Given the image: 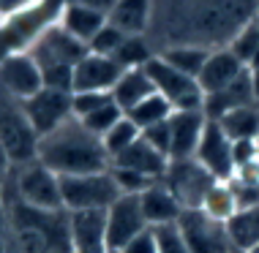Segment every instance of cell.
I'll return each instance as SVG.
<instances>
[{
	"mask_svg": "<svg viewBox=\"0 0 259 253\" xmlns=\"http://www.w3.org/2000/svg\"><path fill=\"white\" fill-rule=\"evenodd\" d=\"M256 0H153L148 41L164 52L172 46L224 49L256 14Z\"/></svg>",
	"mask_w": 259,
	"mask_h": 253,
	"instance_id": "cell-1",
	"label": "cell"
},
{
	"mask_svg": "<svg viewBox=\"0 0 259 253\" xmlns=\"http://www.w3.org/2000/svg\"><path fill=\"white\" fill-rule=\"evenodd\" d=\"M36 161L52 169L58 177H76V174L107 172L112 161L104 150L101 139L90 133L76 117L66 120L60 128L38 139Z\"/></svg>",
	"mask_w": 259,
	"mask_h": 253,
	"instance_id": "cell-2",
	"label": "cell"
},
{
	"mask_svg": "<svg viewBox=\"0 0 259 253\" xmlns=\"http://www.w3.org/2000/svg\"><path fill=\"white\" fill-rule=\"evenodd\" d=\"M3 188H11V196L17 201H22L25 207L41 210V213H66L63 210L60 177L52 169H47L41 161L17 166Z\"/></svg>",
	"mask_w": 259,
	"mask_h": 253,
	"instance_id": "cell-3",
	"label": "cell"
},
{
	"mask_svg": "<svg viewBox=\"0 0 259 253\" xmlns=\"http://www.w3.org/2000/svg\"><path fill=\"white\" fill-rule=\"evenodd\" d=\"M0 144H3L14 169L36 161L38 133L33 131L30 120H27L22 101L9 95L3 87H0Z\"/></svg>",
	"mask_w": 259,
	"mask_h": 253,
	"instance_id": "cell-4",
	"label": "cell"
},
{
	"mask_svg": "<svg viewBox=\"0 0 259 253\" xmlns=\"http://www.w3.org/2000/svg\"><path fill=\"white\" fill-rule=\"evenodd\" d=\"M60 191H63V210L66 213H90V210L107 213L120 199V191H117L109 169L96 174L60 177Z\"/></svg>",
	"mask_w": 259,
	"mask_h": 253,
	"instance_id": "cell-5",
	"label": "cell"
},
{
	"mask_svg": "<svg viewBox=\"0 0 259 253\" xmlns=\"http://www.w3.org/2000/svg\"><path fill=\"white\" fill-rule=\"evenodd\" d=\"M27 52L33 55V60L38 63L41 74H44V71H58V68H71L74 71L90 49L55 22L33 41V46Z\"/></svg>",
	"mask_w": 259,
	"mask_h": 253,
	"instance_id": "cell-6",
	"label": "cell"
},
{
	"mask_svg": "<svg viewBox=\"0 0 259 253\" xmlns=\"http://www.w3.org/2000/svg\"><path fill=\"white\" fill-rule=\"evenodd\" d=\"M148 74L153 79V87H156L158 95H164L166 101L172 104L175 112H183V109H202L205 104V93H202L199 82L188 74H180L178 68H172L164 58H153L148 66Z\"/></svg>",
	"mask_w": 259,
	"mask_h": 253,
	"instance_id": "cell-7",
	"label": "cell"
},
{
	"mask_svg": "<svg viewBox=\"0 0 259 253\" xmlns=\"http://www.w3.org/2000/svg\"><path fill=\"white\" fill-rule=\"evenodd\" d=\"M169 185V191L178 196L183 210H199L205 196L213 191L219 180L199 164L197 158H183V161H169L166 174L161 177Z\"/></svg>",
	"mask_w": 259,
	"mask_h": 253,
	"instance_id": "cell-8",
	"label": "cell"
},
{
	"mask_svg": "<svg viewBox=\"0 0 259 253\" xmlns=\"http://www.w3.org/2000/svg\"><path fill=\"white\" fill-rule=\"evenodd\" d=\"M178 229L191 253H232L229 231L224 221L210 218L205 210H183L178 218Z\"/></svg>",
	"mask_w": 259,
	"mask_h": 253,
	"instance_id": "cell-9",
	"label": "cell"
},
{
	"mask_svg": "<svg viewBox=\"0 0 259 253\" xmlns=\"http://www.w3.org/2000/svg\"><path fill=\"white\" fill-rule=\"evenodd\" d=\"M71 95L74 93H63V90H52V87H41L36 95H30L27 101H22V109L30 120L33 131L41 136L52 133L55 128H60L66 120L74 117L71 109Z\"/></svg>",
	"mask_w": 259,
	"mask_h": 253,
	"instance_id": "cell-10",
	"label": "cell"
},
{
	"mask_svg": "<svg viewBox=\"0 0 259 253\" xmlns=\"http://www.w3.org/2000/svg\"><path fill=\"white\" fill-rule=\"evenodd\" d=\"M148 221L142 213L139 196H120L107 210V245L109 250H123L134 237L148 231Z\"/></svg>",
	"mask_w": 259,
	"mask_h": 253,
	"instance_id": "cell-11",
	"label": "cell"
},
{
	"mask_svg": "<svg viewBox=\"0 0 259 253\" xmlns=\"http://www.w3.org/2000/svg\"><path fill=\"white\" fill-rule=\"evenodd\" d=\"M0 87L17 101H27L44 87L41 68L30 52H14L0 60Z\"/></svg>",
	"mask_w": 259,
	"mask_h": 253,
	"instance_id": "cell-12",
	"label": "cell"
},
{
	"mask_svg": "<svg viewBox=\"0 0 259 253\" xmlns=\"http://www.w3.org/2000/svg\"><path fill=\"white\" fill-rule=\"evenodd\" d=\"M207 123L210 120H207L205 109L172 112V117H169V161L194 158Z\"/></svg>",
	"mask_w": 259,
	"mask_h": 253,
	"instance_id": "cell-13",
	"label": "cell"
},
{
	"mask_svg": "<svg viewBox=\"0 0 259 253\" xmlns=\"http://www.w3.org/2000/svg\"><path fill=\"white\" fill-rule=\"evenodd\" d=\"M194 158H197L219 182H227L235 174L232 142H229L227 133L219 128V123H207V128H205V133H202V139H199L197 153H194Z\"/></svg>",
	"mask_w": 259,
	"mask_h": 253,
	"instance_id": "cell-14",
	"label": "cell"
},
{
	"mask_svg": "<svg viewBox=\"0 0 259 253\" xmlns=\"http://www.w3.org/2000/svg\"><path fill=\"white\" fill-rule=\"evenodd\" d=\"M123 68L107 55L88 52L74 68V93H109L120 79Z\"/></svg>",
	"mask_w": 259,
	"mask_h": 253,
	"instance_id": "cell-15",
	"label": "cell"
},
{
	"mask_svg": "<svg viewBox=\"0 0 259 253\" xmlns=\"http://www.w3.org/2000/svg\"><path fill=\"white\" fill-rule=\"evenodd\" d=\"M243 71H246V66L224 46V49H213V52L207 55L197 82H199L202 93L210 95V93H219V90H227Z\"/></svg>",
	"mask_w": 259,
	"mask_h": 253,
	"instance_id": "cell-16",
	"label": "cell"
},
{
	"mask_svg": "<svg viewBox=\"0 0 259 253\" xmlns=\"http://www.w3.org/2000/svg\"><path fill=\"white\" fill-rule=\"evenodd\" d=\"M139 201H142V213H145V221H148L150 229L178 223L180 213H183V205L178 201V196L169 191V185L164 180L153 182L148 191L139 196Z\"/></svg>",
	"mask_w": 259,
	"mask_h": 253,
	"instance_id": "cell-17",
	"label": "cell"
},
{
	"mask_svg": "<svg viewBox=\"0 0 259 253\" xmlns=\"http://www.w3.org/2000/svg\"><path fill=\"white\" fill-rule=\"evenodd\" d=\"M254 104V90H251V68H246L237 79L229 84L227 90H219V93H210L205 95V109L207 120H221L224 115H229L232 109H240V107H251Z\"/></svg>",
	"mask_w": 259,
	"mask_h": 253,
	"instance_id": "cell-18",
	"label": "cell"
},
{
	"mask_svg": "<svg viewBox=\"0 0 259 253\" xmlns=\"http://www.w3.org/2000/svg\"><path fill=\"white\" fill-rule=\"evenodd\" d=\"M107 22H109L107 17H101L99 11L76 3V0H66L63 9H60V17H58V25L63 27V30L71 33V36L76 41H82L85 46H90V41L99 36V30Z\"/></svg>",
	"mask_w": 259,
	"mask_h": 253,
	"instance_id": "cell-19",
	"label": "cell"
},
{
	"mask_svg": "<svg viewBox=\"0 0 259 253\" xmlns=\"http://www.w3.org/2000/svg\"><path fill=\"white\" fill-rule=\"evenodd\" d=\"M112 166L131 169V172H139V174H145V177H150V180H161L166 174L169 158L161 156L156 147H150L142 136H139L125 153H120L117 158H112Z\"/></svg>",
	"mask_w": 259,
	"mask_h": 253,
	"instance_id": "cell-20",
	"label": "cell"
},
{
	"mask_svg": "<svg viewBox=\"0 0 259 253\" xmlns=\"http://www.w3.org/2000/svg\"><path fill=\"white\" fill-rule=\"evenodd\" d=\"M153 93H156V87H153L148 68H131V71H123L117 84L112 87V101L123 112H131L137 104H142Z\"/></svg>",
	"mask_w": 259,
	"mask_h": 253,
	"instance_id": "cell-21",
	"label": "cell"
},
{
	"mask_svg": "<svg viewBox=\"0 0 259 253\" xmlns=\"http://www.w3.org/2000/svg\"><path fill=\"white\" fill-rule=\"evenodd\" d=\"M153 17V0H117L109 14V25H115L125 36H148Z\"/></svg>",
	"mask_w": 259,
	"mask_h": 253,
	"instance_id": "cell-22",
	"label": "cell"
},
{
	"mask_svg": "<svg viewBox=\"0 0 259 253\" xmlns=\"http://www.w3.org/2000/svg\"><path fill=\"white\" fill-rule=\"evenodd\" d=\"M213 123V120H210ZM219 123V128L227 133L229 142H256L259 136V107L251 104V107H240V109H232L229 115H224Z\"/></svg>",
	"mask_w": 259,
	"mask_h": 253,
	"instance_id": "cell-23",
	"label": "cell"
},
{
	"mask_svg": "<svg viewBox=\"0 0 259 253\" xmlns=\"http://www.w3.org/2000/svg\"><path fill=\"white\" fill-rule=\"evenodd\" d=\"M227 231H229V242L237 250H254L259 245V205L256 207H246L227 221Z\"/></svg>",
	"mask_w": 259,
	"mask_h": 253,
	"instance_id": "cell-24",
	"label": "cell"
},
{
	"mask_svg": "<svg viewBox=\"0 0 259 253\" xmlns=\"http://www.w3.org/2000/svg\"><path fill=\"white\" fill-rule=\"evenodd\" d=\"M172 104L166 101L164 95H158V93H153L148 95L142 104H137L131 112H125V117H128L131 123L137 125L139 131H148L153 128V125H161V123H166L172 117Z\"/></svg>",
	"mask_w": 259,
	"mask_h": 253,
	"instance_id": "cell-25",
	"label": "cell"
},
{
	"mask_svg": "<svg viewBox=\"0 0 259 253\" xmlns=\"http://www.w3.org/2000/svg\"><path fill=\"white\" fill-rule=\"evenodd\" d=\"M153 58H156V49H153V44L148 41V36H125L120 49L112 55V60H115L123 71L145 68Z\"/></svg>",
	"mask_w": 259,
	"mask_h": 253,
	"instance_id": "cell-26",
	"label": "cell"
},
{
	"mask_svg": "<svg viewBox=\"0 0 259 253\" xmlns=\"http://www.w3.org/2000/svg\"><path fill=\"white\" fill-rule=\"evenodd\" d=\"M207 55H210V49H202V46H172V49L158 52V58H164L180 74H188L197 79L202 66H205V60H207Z\"/></svg>",
	"mask_w": 259,
	"mask_h": 253,
	"instance_id": "cell-27",
	"label": "cell"
},
{
	"mask_svg": "<svg viewBox=\"0 0 259 253\" xmlns=\"http://www.w3.org/2000/svg\"><path fill=\"white\" fill-rule=\"evenodd\" d=\"M210 218H215V221H224L227 223L229 218L237 213V201H235V193L232 188H229V182H215L213 191L205 196V201H202V207Z\"/></svg>",
	"mask_w": 259,
	"mask_h": 253,
	"instance_id": "cell-28",
	"label": "cell"
},
{
	"mask_svg": "<svg viewBox=\"0 0 259 253\" xmlns=\"http://www.w3.org/2000/svg\"><path fill=\"white\" fill-rule=\"evenodd\" d=\"M139 136H142V131H139L137 125L128 120V117H123V120L117 123L115 128H109V131L101 136V144H104V150H107V156H109V161H112V158L120 156V153L128 150V147L134 144Z\"/></svg>",
	"mask_w": 259,
	"mask_h": 253,
	"instance_id": "cell-29",
	"label": "cell"
},
{
	"mask_svg": "<svg viewBox=\"0 0 259 253\" xmlns=\"http://www.w3.org/2000/svg\"><path fill=\"white\" fill-rule=\"evenodd\" d=\"M123 117H125V112H123L120 107H117L115 101H107L104 107H99L96 112H90L88 117H82L79 123L85 125V128H88L90 133H96V136L101 139L104 133H107L109 128H115V125L120 123Z\"/></svg>",
	"mask_w": 259,
	"mask_h": 253,
	"instance_id": "cell-30",
	"label": "cell"
},
{
	"mask_svg": "<svg viewBox=\"0 0 259 253\" xmlns=\"http://www.w3.org/2000/svg\"><path fill=\"white\" fill-rule=\"evenodd\" d=\"M227 49L243 63V66L248 68L251 60H254V55H256V49H259V25L251 19V22L243 27V30H237V36L229 41Z\"/></svg>",
	"mask_w": 259,
	"mask_h": 253,
	"instance_id": "cell-31",
	"label": "cell"
},
{
	"mask_svg": "<svg viewBox=\"0 0 259 253\" xmlns=\"http://www.w3.org/2000/svg\"><path fill=\"white\" fill-rule=\"evenodd\" d=\"M109 172H112V177H115V185H117V191H120V196H142L153 182H158V180H150L139 172H131V169L109 166Z\"/></svg>",
	"mask_w": 259,
	"mask_h": 253,
	"instance_id": "cell-32",
	"label": "cell"
},
{
	"mask_svg": "<svg viewBox=\"0 0 259 253\" xmlns=\"http://www.w3.org/2000/svg\"><path fill=\"white\" fill-rule=\"evenodd\" d=\"M153 237H156L158 253H191L188 245L180 234L178 223H169V226H156L153 229Z\"/></svg>",
	"mask_w": 259,
	"mask_h": 253,
	"instance_id": "cell-33",
	"label": "cell"
},
{
	"mask_svg": "<svg viewBox=\"0 0 259 253\" xmlns=\"http://www.w3.org/2000/svg\"><path fill=\"white\" fill-rule=\"evenodd\" d=\"M123 38H125V33H120L115 25H104L101 30H99V36H96L93 41H90V52H96V55H107V58H112V55L120 49L123 44Z\"/></svg>",
	"mask_w": 259,
	"mask_h": 253,
	"instance_id": "cell-34",
	"label": "cell"
},
{
	"mask_svg": "<svg viewBox=\"0 0 259 253\" xmlns=\"http://www.w3.org/2000/svg\"><path fill=\"white\" fill-rule=\"evenodd\" d=\"M107 101H112L109 93H74L71 95L74 117H76V120H82V117H88L90 112H96L99 107H104Z\"/></svg>",
	"mask_w": 259,
	"mask_h": 253,
	"instance_id": "cell-35",
	"label": "cell"
},
{
	"mask_svg": "<svg viewBox=\"0 0 259 253\" xmlns=\"http://www.w3.org/2000/svg\"><path fill=\"white\" fill-rule=\"evenodd\" d=\"M142 139L150 147H156L161 156L169 158V120L161 123V125H153V128H148V131H142Z\"/></svg>",
	"mask_w": 259,
	"mask_h": 253,
	"instance_id": "cell-36",
	"label": "cell"
},
{
	"mask_svg": "<svg viewBox=\"0 0 259 253\" xmlns=\"http://www.w3.org/2000/svg\"><path fill=\"white\" fill-rule=\"evenodd\" d=\"M232 156H235V169L248 166V164H256V161H259L256 142H235V144H232Z\"/></svg>",
	"mask_w": 259,
	"mask_h": 253,
	"instance_id": "cell-37",
	"label": "cell"
},
{
	"mask_svg": "<svg viewBox=\"0 0 259 253\" xmlns=\"http://www.w3.org/2000/svg\"><path fill=\"white\" fill-rule=\"evenodd\" d=\"M120 253H158V245H156V237H153V229L142 231L139 237H134Z\"/></svg>",
	"mask_w": 259,
	"mask_h": 253,
	"instance_id": "cell-38",
	"label": "cell"
},
{
	"mask_svg": "<svg viewBox=\"0 0 259 253\" xmlns=\"http://www.w3.org/2000/svg\"><path fill=\"white\" fill-rule=\"evenodd\" d=\"M41 0H0V19H9V17H17L33 6H38Z\"/></svg>",
	"mask_w": 259,
	"mask_h": 253,
	"instance_id": "cell-39",
	"label": "cell"
},
{
	"mask_svg": "<svg viewBox=\"0 0 259 253\" xmlns=\"http://www.w3.org/2000/svg\"><path fill=\"white\" fill-rule=\"evenodd\" d=\"M76 3H82V6H88V9H93V11H99L101 17H107L109 19V14L115 11V6H117V0H76Z\"/></svg>",
	"mask_w": 259,
	"mask_h": 253,
	"instance_id": "cell-40",
	"label": "cell"
},
{
	"mask_svg": "<svg viewBox=\"0 0 259 253\" xmlns=\"http://www.w3.org/2000/svg\"><path fill=\"white\" fill-rule=\"evenodd\" d=\"M11 172H14V166H11V161H9V156H6L3 144H0V191H3V185H6V182H9V177H11Z\"/></svg>",
	"mask_w": 259,
	"mask_h": 253,
	"instance_id": "cell-41",
	"label": "cell"
},
{
	"mask_svg": "<svg viewBox=\"0 0 259 253\" xmlns=\"http://www.w3.org/2000/svg\"><path fill=\"white\" fill-rule=\"evenodd\" d=\"M251 90H254V104L259 107V71H251Z\"/></svg>",
	"mask_w": 259,
	"mask_h": 253,
	"instance_id": "cell-42",
	"label": "cell"
},
{
	"mask_svg": "<svg viewBox=\"0 0 259 253\" xmlns=\"http://www.w3.org/2000/svg\"><path fill=\"white\" fill-rule=\"evenodd\" d=\"M251 71H259V49H256V55H254V60H251Z\"/></svg>",
	"mask_w": 259,
	"mask_h": 253,
	"instance_id": "cell-43",
	"label": "cell"
},
{
	"mask_svg": "<svg viewBox=\"0 0 259 253\" xmlns=\"http://www.w3.org/2000/svg\"><path fill=\"white\" fill-rule=\"evenodd\" d=\"M254 22L259 25V6H256V14H254Z\"/></svg>",
	"mask_w": 259,
	"mask_h": 253,
	"instance_id": "cell-44",
	"label": "cell"
},
{
	"mask_svg": "<svg viewBox=\"0 0 259 253\" xmlns=\"http://www.w3.org/2000/svg\"><path fill=\"white\" fill-rule=\"evenodd\" d=\"M232 253H251V250H237V248H235V250H232Z\"/></svg>",
	"mask_w": 259,
	"mask_h": 253,
	"instance_id": "cell-45",
	"label": "cell"
},
{
	"mask_svg": "<svg viewBox=\"0 0 259 253\" xmlns=\"http://www.w3.org/2000/svg\"><path fill=\"white\" fill-rule=\"evenodd\" d=\"M251 253H259V245H256V248H254V250H251Z\"/></svg>",
	"mask_w": 259,
	"mask_h": 253,
	"instance_id": "cell-46",
	"label": "cell"
},
{
	"mask_svg": "<svg viewBox=\"0 0 259 253\" xmlns=\"http://www.w3.org/2000/svg\"><path fill=\"white\" fill-rule=\"evenodd\" d=\"M256 150H259V136H256Z\"/></svg>",
	"mask_w": 259,
	"mask_h": 253,
	"instance_id": "cell-47",
	"label": "cell"
},
{
	"mask_svg": "<svg viewBox=\"0 0 259 253\" xmlns=\"http://www.w3.org/2000/svg\"><path fill=\"white\" fill-rule=\"evenodd\" d=\"M109 253H120V250H109Z\"/></svg>",
	"mask_w": 259,
	"mask_h": 253,
	"instance_id": "cell-48",
	"label": "cell"
},
{
	"mask_svg": "<svg viewBox=\"0 0 259 253\" xmlns=\"http://www.w3.org/2000/svg\"><path fill=\"white\" fill-rule=\"evenodd\" d=\"M256 3H259V0H256Z\"/></svg>",
	"mask_w": 259,
	"mask_h": 253,
	"instance_id": "cell-49",
	"label": "cell"
}]
</instances>
